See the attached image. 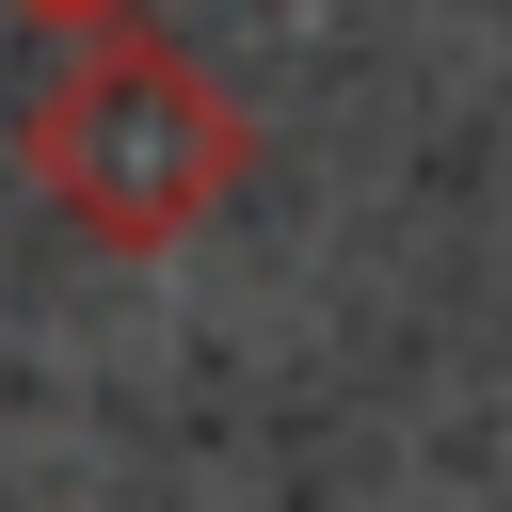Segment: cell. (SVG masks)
<instances>
[{"instance_id": "1", "label": "cell", "mask_w": 512, "mask_h": 512, "mask_svg": "<svg viewBox=\"0 0 512 512\" xmlns=\"http://www.w3.org/2000/svg\"><path fill=\"white\" fill-rule=\"evenodd\" d=\"M32 176L64 192V224H96V240H176L224 176H240V112L160 48V32H112V48H80L48 96H32Z\"/></svg>"}]
</instances>
